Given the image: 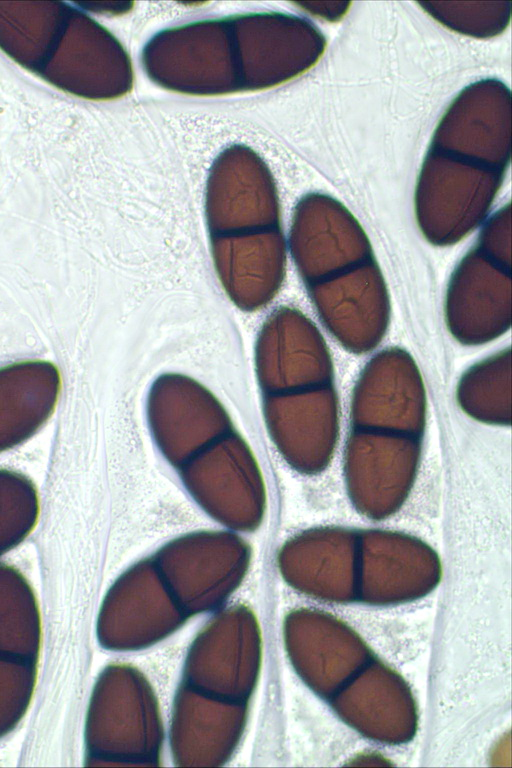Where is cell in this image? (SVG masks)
<instances>
[{
	"label": "cell",
	"instance_id": "obj_1",
	"mask_svg": "<svg viewBox=\"0 0 512 768\" xmlns=\"http://www.w3.org/2000/svg\"><path fill=\"white\" fill-rule=\"evenodd\" d=\"M319 315L347 349L364 352L383 338L390 318V300L374 259L311 284Z\"/></svg>",
	"mask_w": 512,
	"mask_h": 768
},
{
	"label": "cell",
	"instance_id": "obj_2",
	"mask_svg": "<svg viewBox=\"0 0 512 768\" xmlns=\"http://www.w3.org/2000/svg\"><path fill=\"white\" fill-rule=\"evenodd\" d=\"M510 270L478 249L468 253L450 280L446 319L453 336L463 344L489 342L510 327Z\"/></svg>",
	"mask_w": 512,
	"mask_h": 768
}]
</instances>
